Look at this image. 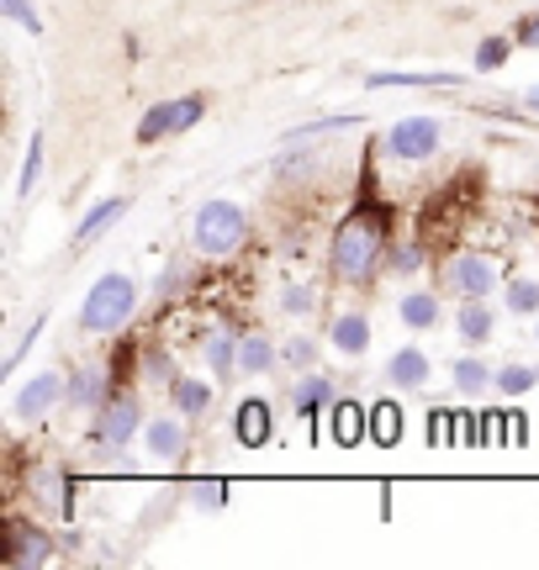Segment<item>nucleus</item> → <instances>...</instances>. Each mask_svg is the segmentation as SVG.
Instances as JSON below:
<instances>
[{
    "label": "nucleus",
    "instance_id": "35",
    "mask_svg": "<svg viewBox=\"0 0 539 570\" xmlns=\"http://www.w3.org/2000/svg\"><path fill=\"white\" fill-rule=\"evenodd\" d=\"M42 327H48V306H42L38 317H32V323H27V333H21L17 344H11V354H6V360H0V381H6V375H17V370H21V360H27V348H32V338H38Z\"/></svg>",
    "mask_w": 539,
    "mask_h": 570
},
{
    "label": "nucleus",
    "instance_id": "6",
    "mask_svg": "<svg viewBox=\"0 0 539 570\" xmlns=\"http://www.w3.org/2000/svg\"><path fill=\"white\" fill-rule=\"evenodd\" d=\"M202 117H207V96H202V90H186V96H169V101L148 106L144 117H138V132H133V138L144 142V148H154V142L190 132Z\"/></svg>",
    "mask_w": 539,
    "mask_h": 570
},
{
    "label": "nucleus",
    "instance_id": "34",
    "mask_svg": "<svg viewBox=\"0 0 539 570\" xmlns=\"http://www.w3.org/2000/svg\"><path fill=\"white\" fill-rule=\"evenodd\" d=\"M371 439L375 444H396V439H402V412H396V402H371Z\"/></svg>",
    "mask_w": 539,
    "mask_h": 570
},
{
    "label": "nucleus",
    "instance_id": "5",
    "mask_svg": "<svg viewBox=\"0 0 539 570\" xmlns=\"http://www.w3.org/2000/svg\"><path fill=\"white\" fill-rule=\"evenodd\" d=\"M53 554H59V539L42 529L38 518H27V512H11V518H6V529H0V566L38 570V566H48Z\"/></svg>",
    "mask_w": 539,
    "mask_h": 570
},
{
    "label": "nucleus",
    "instance_id": "18",
    "mask_svg": "<svg viewBox=\"0 0 539 570\" xmlns=\"http://www.w3.org/2000/svg\"><path fill=\"white\" fill-rule=\"evenodd\" d=\"M329 348L333 354H344V360H360V354L371 348V312H360V306L339 312V317L329 323Z\"/></svg>",
    "mask_w": 539,
    "mask_h": 570
},
{
    "label": "nucleus",
    "instance_id": "31",
    "mask_svg": "<svg viewBox=\"0 0 539 570\" xmlns=\"http://www.w3.org/2000/svg\"><path fill=\"white\" fill-rule=\"evenodd\" d=\"M317 354H323V348H317L312 333H291L286 344H281V365L302 375V370H317Z\"/></svg>",
    "mask_w": 539,
    "mask_h": 570
},
{
    "label": "nucleus",
    "instance_id": "1",
    "mask_svg": "<svg viewBox=\"0 0 539 570\" xmlns=\"http://www.w3.org/2000/svg\"><path fill=\"white\" fill-rule=\"evenodd\" d=\"M386 248H392V206L371 190V180L360 185V196L350 202V212L339 217L329 244V269L339 285L350 291H371L386 275Z\"/></svg>",
    "mask_w": 539,
    "mask_h": 570
},
{
    "label": "nucleus",
    "instance_id": "19",
    "mask_svg": "<svg viewBox=\"0 0 539 570\" xmlns=\"http://www.w3.org/2000/svg\"><path fill=\"white\" fill-rule=\"evenodd\" d=\"M329 439L339 449H354L371 439V407H360V402H350V396H339L329 407Z\"/></svg>",
    "mask_w": 539,
    "mask_h": 570
},
{
    "label": "nucleus",
    "instance_id": "36",
    "mask_svg": "<svg viewBox=\"0 0 539 570\" xmlns=\"http://www.w3.org/2000/svg\"><path fill=\"white\" fill-rule=\"evenodd\" d=\"M0 17L17 21L27 38H42V11L32 6V0H0Z\"/></svg>",
    "mask_w": 539,
    "mask_h": 570
},
{
    "label": "nucleus",
    "instance_id": "8",
    "mask_svg": "<svg viewBox=\"0 0 539 570\" xmlns=\"http://www.w3.org/2000/svg\"><path fill=\"white\" fill-rule=\"evenodd\" d=\"M439 291H450V296H460V302L492 296V291H502L498 265H492L487 254H477V248H455V254L439 265Z\"/></svg>",
    "mask_w": 539,
    "mask_h": 570
},
{
    "label": "nucleus",
    "instance_id": "11",
    "mask_svg": "<svg viewBox=\"0 0 539 570\" xmlns=\"http://www.w3.org/2000/svg\"><path fill=\"white\" fill-rule=\"evenodd\" d=\"M117 396V381H111V365H80L69 370V391H63V407L69 412H85V417H96Z\"/></svg>",
    "mask_w": 539,
    "mask_h": 570
},
{
    "label": "nucleus",
    "instance_id": "38",
    "mask_svg": "<svg viewBox=\"0 0 539 570\" xmlns=\"http://www.w3.org/2000/svg\"><path fill=\"white\" fill-rule=\"evenodd\" d=\"M180 370H175V360L165 354V344H148V354H144V381H154V386H165L169 391V381H175Z\"/></svg>",
    "mask_w": 539,
    "mask_h": 570
},
{
    "label": "nucleus",
    "instance_id": "23",
    "mask_svg": "<svg viewBox=\"0 0 539 570\" xmlns=\"http://www.w3.org/2000/svg\"><path fill=\"white\" fill-rule=\"evenodd\" d=\"M212 386L217 381H202V375H175L169 381V407L180 417H207L212 412Z\"/></svg>",
    "mask_w": 539,
    "mask_h": 570
},
{
    "label": "nucleus",
    "instance_id": "20",
    "mask_svg": "<svg viewBox=\"0 0 539 570\" xmlns=\"http://www.w3.org/2000/svg\"><path fill=\"white\" fill-rule=\"evenodd\" d=\"M396 317H402L408 333H434V327L444 323V302H439V291H402Z\"/></svg>",
    "mask_w": 539,
    "mask_h": 570
},
{
    "label": "nucleus",
    "instance_id": "26",
    "mask_svg": "<svg viewBox=\"0 0 539 570\" xmlns=\"http://www.w3.org/2000/svg\"><path fill=\"white\" fill-rule=\"evenodd\" d=\"M492 375H498V370H487L477 354H460L455 365H450V386H455L460 396H481V391L492 386Z\"/></svg>",
    "mask_w": 539,
    "mask_h": 570
},
{
    "label": "nucleus",
    "instance_id": "28",
    "mask_svg": "<svg viewBox=\"0 0 539 570\" xmlns=\"http://www.w3.org/2000/svg\"><path fill=\"white\" fill-rule=\"evenodd\" d=\"M513 48H519V38H508V32H487V38L477 42V59H471V69H477V75H498Z\"/></svg>",
    "mask_w": 539,
    "mask_h": 570
},
{
    "label": "nucleus",
    "instance_id": "21",
    "mask_svg": "<svg viewBox=\"0 0 539 570\" xmlns=\"http://www.w3.org/2000/svg\"><path fill=\"white\" fill-rule=\"evenodd\" d=\"M238 344H244V333H233V327H212L207 338V370L217 386H228V381H238Z\"/></svg>",
    "mask_w": 539,
    "mask_h": 570
},
{
    "label": "nucleus",
    "instance_id": "30",
    "mask_svg": "<svg viewBox=\"0 0 539 570\" xmlns=\"http://www.w3.org/2000/svg\"><path fill=\"white\" fill-rule=\"evenodd\" d=\"M42 154H48V138H42V127L27 138V154H21V175H17V202H27L32 196V185H38L42 175Z\"/></svg>",
    "mask_w": 539,
    "mask_h": 570
},
{
    "label": "nucleus",
    "instance_id": "42",
    "mask_svg": "<svg viewBox=\"0 0 539 570\" xmlns=\"http://www.w3.org/2000/svg\"><path fill=\"white\" fill-rule=\"evenodd\" d=\"M535 344H539V317H535Z\"/></svg>",
    "mask_w": 539,
    "mask_h": 570
},
{
    "label": "nucleus",
    "instance_id": "33",
    "mask_svg": "<svg viewBox=\"0 0 539 570\" xmlns=\"http://www.w3.org/2000/svg\"><path fill=\"white\" fill-rule=\"evenodd\" d=\"M502 306L513 312V317H539V281H508V291H502Z\"/></svg>",
    "mask_w": 539,
    "mask_h": 570
},
{
    "label": "nucleus",
    "instance_id": "9",
    "mask_svg": "<svg viewBox=\"0 0 539 570\" xmlns=\"http://www.w3.org/2000/svg\"><path fill=\"white\" fill-rule=\"evenodd\" d=\"M63 391H69V370H38V375H27V386L11 396V417L21 428H38L42 417H53L63 407Z\"/></svg>",
    "mask_w": 539,
    "mask_h": 570
},
{
    "label": "nucleus",
    "instance_id": "4",
    "mask_svg": "<svg viewBox=\"0 0 539 570\" xmlns=\"http://www.w3.org/2000/svg\"><path fill=\"white\" fill-rule=\"evenodd\" d=\"M439 142H444V117H434V111H408V117H396V122L386 127L381 154L396 164H423L439 154Z\"/></svg>",
    "mask_w": 539,
    "mask_h": 570
},
{
    "label": "nucleus",
    "instance_id": "25",
    "mask_svg": "<svg viewBox=\"0 0 539 570\" xmlns=\"http://www.w3.org/2000/svg\"><path fill=\"white\" fill-rule=\"evenodd\" d=\"M228 497H233L228 475H196V481L186 487V502L196 512H223V508H228Z\"/></svg>",
    "mask_w": 539,
    "mask_h": 570
},
{
    "label": "nucleus",
    "instance_id": "10",
    "mask_svg": "<svg viewBox=\"0 0 539 570\" xmlns=\"http://www.w3.org/2000/svg\"><path fill=\"white\" fill-rule=\"evenodd\" d=\"M27 491H32V502L38 508H48L53 518H75V491H80V481H75V470L59 465V460H32L27 465Z\"/></svg>",
    "mask_w": 539,
    "mask_h": 570
},
{
    "label": "nucleus",
    "instance_id": "22",
    "mask_svg": "<svg viewBox=\"0 0 539 570\" xmlns=\"http://www.w3.org/2000/svg\"><path fill=\"white\" fill-rule=\"evenodd\" d=\"M127 206H133V196H106V202H96L90 212L80 217V227H75V248H85V244H96L106 227H117L127 217Z\"/></svg>",
    "mask_w": 539,
    "mask_h": 570
},
{
    "label": "nucleus",
    "instance_id": "17",
    "mask_svg": "<svg viewBox=\"0 0 539 570\" xmlns=\"http://www.w3.org/2000/svg\"><path fill=\"white\" fill-rule=\"evenodd\" d=\"M455 333L465 348H481L498 338V306H492V296H477V302H460L455 312Z\"/></svg>",
    "mask_w": 539,
    "mask_h": 570
},
{
    "label": "nucleus",
    "instance_id": "7",
    "mask_svg": "<svg viewBox=\"0 0 539 570\" xmlns=\"http://www.w3.org/2000/svg\"><path fill=\"white\" fill-rule=\"evenodd\" d=\"M144 428H148V417H144L138 391H117V396L90 417V444L96 449H127L133 439H144Z\"/></svg>",
    "mask_w": 539,
    "mask_h": 570
},
{
    "label": "nucleus",
    "instance_id": "24",
    "mask_svg": "<svg viewBox=\"0 0 539 570\" xmlns=\"http://www.w3.org/2000/svg\"><path fill=\"white\" fill-rule=\"evenodd\" d=\"M281 370V348L270 344V333H244L238 344V375H275Z\"/></svg>",
    "mask_w": 539,
    "mask_h": 570
},
{
    "label": "nucleus",
    "instance_id": "27",
    "mask_svg": "<svg viewBox=\"0 0 539 570\" xmlns=\"http://www.w3.org/2000/svg\"><path fill=\"white\" fill-rule=\"evenodd\" d=\"M365 117H317V122H296L281 132V148L286 142H317V138H333V132H350V127H360Z\"/></svg>",
    "mask_w": 539,
    "mask_h": 570
},
{
    "label": "nucleus",
    "instance_id": "41",
    "mask_svg": "<svg viewBox=\"0 0 539 570\" xmlns=\"http://www.w3.org/2000/svg\"><path fill=\"white\" fill-rule=\"evenodd\" d=\"M523 106H529V111H539V85H529V90H523Z\"/></svg>",
    "mask_w": 539,
    "mask_h": 570
},
{
    "label": "nucleus",
    "instance_id": "3",
    "mask_svg": "<svg viewBox=\"0 0 539 570\" xmlns=\"http://www.w3.org/2000/svg\"><path fill=\"white\" fill-rule=\"evenodd\" d=\"M244 244H249V212L238 202L212 196V202L196 206V217H190V248L202 259H233Z\"/></svg>",
    "mask_w": 539,
    "mask_h": 570
},
{
    "label": "nucleus",
    "instance_id": "12",
    "mask_svg": "<svg viewBox=\"0 0 539 570\" xmlns=\"http://www.w3.org/2000/svg\"><path fill=\"white\" fill-rule=\"evenodd\" d=\"M190 417H180V412L169 407L165 417H148L144 428V449H148V460H165V465H180L190 454Z\"/></svg>",
    "mask_w": 539,
    "mask_h": 570
},
{
    "label": "nucleus",
    "instance_id": "2",
    "mask_svg": "<svg viewBox=\"0 0 539 570\" xmlns=\"http://www.w3.org/2000/svg\"><path fill=\"white\" fill-rule=\"evenodd\" d=\"M144 285L133 281L127 269H106L101 281L85 291L80 312H75V323H80L85 338H111V333H122L127 323H133V312H138V296Z\"/></svg>",
    "mask_w": 539,
    "mask_h": 570
},
{
    "label": "nucleus",
    "instance_id": "32",
    "mask_svg": "<svg viewBox=\"0 0 539 570\" xmlns=\"http://www.w3.org/2000/svg\"><path fill=\"white\" fill-rule=\"evenodd\" d=\"M535 386H539L535 365H502L498 375H492V391H502V396H529Z\"/></svg>",
    "mask_w": 539,
    "mask_h": 570
},
{
    "label": "nucleus",
    "instance_id": "39",
    "mask_svg": "<svg viewBox=\"0 0 539 570\" xmlns=\"http://www.w3.org/2000/svg\"><path fill=\"white\" fill-rule=\"evenodd\" d=\"M423 269V244H392L386 248V275H418Z\"/></svg>",
    "mask_w": 539,
    "mask_h": 570
},
{
    "label": "nucleus",
    "instance_id": "29",
    "mask_svg": "<svg viewBox=\"0 0 539 570\" xmlns=\"http://www.w3.org/2000/svg\"><path fill=\"white\" fill-rule=\"evenodd\" d=\"M186 285H190V265L175 254V259H165V269H159V285H154V302L169 306V302H180L186 296Z\"/></svg>",
    "mask_w": 539,
    "mask_h": 570
},
{
    "label": "nucleus",
    "instance_id": "16",
    "mask_svg": "<svg viewBox=\"0 0 539 570\" xmlns=\"http://www.w3.org/2000/svg\"><path fill=\"white\" fill-rule=\"evenodd\" d=\"M381 375H386L396 391H423L429 386V375H434V360H429L418 344H402V348L386 354V370H381Z\"/></svg>",
    "mask_w": 539,
    "mask_h": 570
},
{
    "label": "nucleus",
    "instance_id": "40",
    "mask_svg": "<svg viewBox=\"0 0 539 570\" xmlns=\"http://www.w3.org/2000/svg\"><path fill=\"white\" fill-rule=\"evenodd\" d=\"M513 38H519V48H539V6L513 21Z\"/></svg>",
    "mask_w": 539,
    "mask_h": 570
},
{
    "label": "nucleus",
    "instance_id": "37",
    "mask_svg": "<svg viewBox=\"0 0 539 570\" xmlns=\"http://www.w3.org/2000/svg\"><path fill=\"white\" fill-rule=\"evenodd\" d=\"M281 312H286V317H312V312H317V291H312V285H281Z\"/></svg>",
    "mask_w": 539,
    "mask_h": 570
},
{
    "label": "nucleus",
    "instance_id": "14",
    "mask_svg": "<svg viewBox=\"0 0 539 570\" xmlns=\"http://www.w3.org/2000/svg\"><path fill=\"white\" fill-rule=\"evenodd\" d=\"M455 85H465L455 69H375L365 90H455Z\"/></svg>",
    "mask_w": 539,
    "mask_h": 570
},
{
    "label": "nucleus",
    "instance_id": "13",
    "mask_svg": "<svg viewBox=\"0 0 539 570\" xmlns=\"http://www.w3.org/2000/svg\"><path fill=\"white\" fill-rule=\"evenodd\" d=\"M339 402V386H333L329 375H317V370H302L296 381H291V412H296V423L317 428L329 417V407Z\"/></svg>",
    "mask_w": 539,
    "mask_h": 570
},
{
    "label": "nucleus",
    "instance_id": "15",
    "mask_svg": "<svg viewBox=\"0 0 539 570\" xmlns=\"http://www.w3.org/2000/svg\"><path fill=\"white\" fill-rule=\"evenodd\" d=\"M233 439L244 449H265L275 439V407H270L265 396H244L238 412H233Z\"/></svg>",
    "mask_w": 539,
    "mask_h": 570
}]
</instances>
